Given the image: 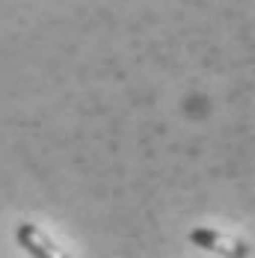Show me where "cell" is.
<instances>
[{
  "label": "cell",
  "instance_id": "cell-1",
  "mask_svg": "<svg viewBox=\"0 0 255 258\" xmlns=\"http://www.w3.org/2000/svg\"><path fill=\"white\" fill-rule=\"evenodd\" d=\"M190 243L193 246H202L208 252H220V255H249V246L243 240H231L223 237L214 229H193L190 232Z\"/></svg>",
  "mask_w": 255,
  "mask_h": 258
},
{
  "label": "cell",
  "instance_id": "cell-2",
  "mask_svg": "<svg viewBox=\"0 0 255 258\" xmlns=\"http://www.w3.org/2000/svg\"><path fill=\"white\" fill-rule=\"evenodd\" d=\"M15 237H18V243L24 246L27 252L36 255V258H56L59 255V249L53 246V240L48 234H42V229H36L33 223H21Z\"/></svg>",
  "mask_w": 255,
  "mask_h": 258
}]
</instances>
